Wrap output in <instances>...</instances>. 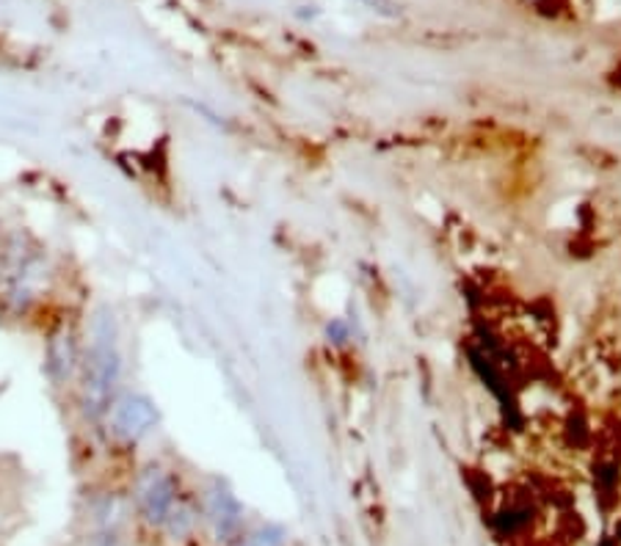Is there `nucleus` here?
Segmentation results:
<instances>
[{"mask_svg": "<svg viewBox=\"0 0 621 546\" xmlns=\"http://www.w3.org/2000/svg\"><path fill=\"white\" fill-rule=\"evenodd\" d=\"M45 378L56 392H73L84 362V331L69 318L56 320L45 336Z\"/></svg>", "mask_w": 621, "mask_h": 546, "instance_id": "7ed1b4c3", "label": "nucleus"}, {"mask_svg": "<svg viewBox=\"0 0 621 546\" xmlns=\"http://www.w3.org/2000/svg\"><path fill=\"white\" fill-rule=\"evenodd\" d=\"M158 408L152 403V397H147L144 392L122 389L119 397L114 400L111 411L106 414V430L108 439L119 447H136L158 428Z\"/></svg>", "mask_w": 621, "mask_h": 546, "instance_id": "20e7f679", "label": "nucleus"}, {"mask_svg": "<svg viewBox=\"0 0 621 546\" xmlns=\"http://www.w3.org/2000/svg\"><path fill=\"white\" fill-rule=\"evenodd\" d=\"M130 518H133V502H130V494H125V491L106 489L92 496V529H125Z\"/></svg>", "mask_w": 621, "mask_h": 546, "instance_id": "423d86ee", "label": "nucleus"}, {"mask_svg": "<svg viewBox=\"0 0 621 546\" xmlns=\"http://www.w3.org/2000/svg\"><path fill=\"white\" fill-rule=\"evenodd\" d=\"M227 546H288V529L282 524H260Z\"/></svg>", "mask_w": 621, "mask_h": 546, "instance_id": "6e6552de", "label": "nucleus"}, {"mask_svg": "<svg viewBox=\"0 0 621 546\" xmlns=\"http://www.w3.org/2000/svg\"><path fill=\"white\" fill-rule=\"evenodd\" d=\"M202 524V507H200V500H191V496L180 494L178 505L172 507V513H169V518L163 522L161 533L167 535L172 544H183V540L194 538V533L200 529Z\"/></svg>", "mask_w": 621, "mask_h": 546, "instance_id": "0eeeda50", "label": "nucleus"}, {"mask_svg": "<svg viewBox=\"0 0 621 546\" xmlns=\"http://www.w3.org/2000/svg\"><path fill=\"white\" fill-rule=\"evenodd\" d=\"M360 3L371 6L373 11H378V14H384V17H398L400 14V9L393 3V0H360Z\"/></svg>", "mask_w": 621, "mask_h": 546, "instance_id": "9b49d317", "label": "nucleus"}, {"mask_svg": "<svg viewBox=\"0 0 621 546\" xmlns=\"http://www.w3.org/2000/svg\"><path fill=\"white\" fill-rule=\"evenodd\" d=\"M202 507V522H207V527L213 529L216 540L222 544H233L235 538L244 535V505L238 496L227 489V483L213 480L211 485L202 489V494H196Z\"/></svg>", "mask_w": 621, "mask_h": 546, "instance_id": "39448f33", "label": "nucleus"}, {"mask_svg": "<svg viewBox=\"0 0 621 546\" xmlns=\"http://www.w3.org/2000/svg\"><path fill=\"white\" fill-rule=\"evenodd\" d=\"M86 546H130L125 529H92Z\"/></svg>", "mask_w": 621, "mask_h": 546, "instance_id": "1a4fd4ad", "label": "nucleus"}, {"mask_svg": "<svg viewBox=\"0 0 621 546\" xmlns=\"http://www.w3.org/2000/svg\"><path fill=\"white\" fill-rule=\"evenodd\" d=\"M130 502H133V516L139 518L144 527L158 529L161 533L163 522L169 518L172 507L180 500V483L178 474L163 463L150 461L136 472L133 483H130Z\"/></svg>", "mask_w": 621, "mask_h": 546, "instance_id": "f03ea898", "label": "nucleus"}, {"mask_svg": "<svg viewBox=\"0 0 621 546\" xmlns=\"http://www.w3.org/2000/svg\"><path fill=\"white\" fill-rule=\"evenodd\" d=\"M326 334H329V342H334V345H343V342L351 336V331L343 320H332L326 329Z\"/></svg>", "mask_w": 621, "mask_h": 546, "instance_id": "9d476101", "label": "nucleus"}, {"mask_svg": "<svg viewBox=\"0 0 621 546\" xmlns=\"http://www.w3.org/2000/svg\"><path fill=\"white\" fill-rule=\"evenodd\" d=\"M125 353L119 342V320L111 307L92 309L84 331V362L75 381V406L89 428H103L106 414L122 392Z\"/></svg>", "mask_w": 621, "mask_h": 546, "instance_id": "f257e3e1", "label": "nucleus"}]
</instances>
